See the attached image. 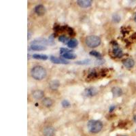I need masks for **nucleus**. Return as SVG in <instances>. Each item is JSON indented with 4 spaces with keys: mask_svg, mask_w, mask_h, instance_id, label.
<instances>
[{
    "mask_svg": "<svg viewBox=\"0 0 136 136\" xmlns=\"http://www.w3.org/2000/svg\"><path fill=\"white\" fill-rule=\"evenodd\" d=\"M59 41L62 43H65L67 41H68V37H66L65 35H61L59 37Z\"/></svg>",
    "mask_w": 136,
    "mask_h": 136,
    "instance_id": "obj_20",
    "label": "nucleus"
},
{
    "mask_svg": "<svg viewBox=\"0 0 136 136\" xmlns=\"http://www.w3.org/2000/svg\"><path fill=\"white\" fill-rule=\"evenodd\" d=\"M59 82L56 81V80L51 82V84H50V86H51V88L53 90L56 89L59 87Z\"/></svg>",
    "mask_w": 136,
    "mask_h": 136,
    "instance_id": "obj_17",
    "label": "nucleus"
},
{
    "mask_svg": "<svg viewBox=\"0 0 136 136\" xmlns=\"http://www.w3.org/2000/svg\"><path fill=\"white\" fill-rule=\"evenodd\" d=\"M86 93L90 96H93V95H95V94L97 93V91H95L94 88H90V89H86Z\"/></svg>",
    "mask_w": 136,
    "mask_h": 136,
    "instance_id": "obj_19",
    "label": "nucleus"
},
{
    "mask_svg": "<svg viewBox=\"0 0 136 136\" xmlns=\"http://www.w3.org/2000/svg\"><path fill=\"white\" fill-rule=\"evenodd\" d=\"M101 38L97 35H89L86 37L85 43L89 48H96L101 44Z\"/></svg>",
    "mask_w": 136,
    "mask_h": 136,
    "instance_id": "obj_3",
    "label": "nucleus"
},
{
    "mask_svg": "<svg viewBox=\"0 0 136 136\" xmlns=\"http://www.w3.org/2000/svg\"><path fill=\"white\" fill-rule=\"evenodd\" d=\"M35 12L38 16H43L46 14V10L44 6H43L42 4H39L35 7Z\"/></svg>",
    "mask_w": 136,
    "mask_h": 136,
    "instance_id": "obj_7",
    "label": "nucleus"
},
{
    "mask_svg": "<svg viewBox=\"0 0 136 136\" xmlns=\"http://www.w3.org/2000/svg\"><path fill=\"white\" fill-rule=\"evenodd\" d=\"M70 52H72V51H70V50H69V49L65 48H61L60 49V54H61V55H63V54H66V53H70Z\"/></svg>",
    "mask_w": 136,
    "mask_h": 136,
    "instance_id": "obj_21",
    "label": "nucleus"
},
{
    "mask_svg": "<svg viewBox=\"0 0 136 136\" xmlns=\"http://www.w3.org/2000/svg\"><path fill=\"white\" fill-rule=\"evenodd\" d=\"M78 44V42L76 39H71L68 41L67 46L70 48H76Z\"/></svg>",
    "mask_w": 136,
    "mask_h": 136,
    "instance_id": "obj_14",
    "label": "nucleus"
},
{
    "mask_svg": "<svg viewBox=\"0 0 136 136\" xmlns=\"http://www.w3.org/2000/svg\"><path fill=\"white\" fill-rule=\"evenodd\" d=\"M53 100L49 97H46L42 100V104L46 108L51 107V105H53Z\"/></svg>",
    "mask_w": 136,
    "mask_h": 136,
    "instance_id": "obj_13",
    "label": "nucleus"
},
{
    "mask_svg": "<svg viewBox=\"0 0 136 136\" xmlns=\"http://www.w3.org/2000/svg\"><path fill=\"white\" fill-rule=\"evenodd\" d=\"M61 105H62V106L63 108H68L70 105V103L69 102L68 100H65H65H63V101H62Z\"/></svg>",
    "mask_w": 136,
    "mask_h": 136,
    "instance_id": "obj_22",
    "label": "nucleus"
},
{
    "mask_svg": "<svg viewBox=\"0 0 136 136\" xmlns=\"http://www.w3.org/2000/svg\"><path fill=\"white\" fill-rule=\"evenodd\" d=\"M31 50L36 51H45L46 50V47L43 46V45H37V44H31L30 46Z\"/></svg>",
    "mask_w": 136,
    "mask_h": 136,
    "instance_id": "obj_12",
    "label": "nucleus"
},
{
    "mask_svg": "<svg viewBox=\"0 0 136 136\" xmlns=\"http://www.w3.org/2000/svg\"><path fill=\"white\" fill-rule=\"evenodd\" d=\"M50 60L52 63H55V64H68L69 62L67 61L66 60H65L62 58H58L56 56H51L50 57Z\"/></svg>",
    "mask_w": 136,
    "mask_h": 136,
    "instance_id": "obj_6",
    "label": "nucleus"
},
{
    "mask_svg": "<svg viewBox=\"0 0 136 136\" xmlns=\"http://www.w3.org/2000/svg\"><path fill=\"white\" fill-rule=\"evenodd\" d=\"M32 57L35 59H40V60H47L48 56L46 54H34L32 55Z\"/></svg>",
    "mask_w": 136,
    "mask_h": 136,
    "instance_id": "obj_15",
    "label": "nucleus"
},
{
    "mask_svg": "<svg viewBox=\"0 0 136 136\" xmlns=\"http://www.w3.org/2000/svg\"><path fill=\"white\" fill-rule=\"evenodd\" d=\"M122 64L126 68L131 69L134 67L135 61L132 59H126L125 60L122 61Z\"/></svg>",
    "mask_w": 136,
    "mask_h": 136,
    "instance_id": "obj_8",
    "label": "nucleus"
},
{
    "mask_svg": "<svg viewBox=\"0 0 136 136\" xmlns=\"http://www.w3.org/2000/svg\"><path fill=\"white\" fill-rule=\"evenodd\" d=\"M89 62H91V61H90L89 59H88V60L83 61H77V62H76V64H78V65H80V64H89V63H90Z\"/></svg>",
    "mask_w": 136,
    "mask_h": 136,
    "instance_id": "obj_23",
    "label": "nucleus"
},
{
    "mask_svg": "<svg viewBox=\"0 0 136 136\" xmlns=\"http://www.w3.org/2000/svg\"><path fill=\"white\" fill-rule=\"evenodd\" d=\"M77 4L81 8H87L92 6L93 1H91V0H78Z\"/></svg>",
    "mask_w": 136,
    "mask_h": 136,
    "instance_id": "obj_5",
    "label": "nucleus"
},
{
    "mask_svg": "<svg viewBox=\"0 0 136 136\" xmlns=\"http://www.w3.org/2000/svg\"><path fill=\"white\" fill-rule=\"evenodd\" d=\"M43 135L44 136H54L55 129L53 127H46L43 129Z\"/></svg>",
    "mask_w": 136,
    "mask_h": 136,
    "instance_id": "obj_4",
    "label": "nucleus"
},
{
    "mask_svg": "<svg viewBox=\"0 0 136 136\" xmlns=\"http://www.w3.org/2000/svg\"><path fill=\"white\" fill-rule=\"evenodd\" d=\"M89 54L91 55V56H95V57H96V58H99V59L101 58V53H99V52H97V51H91V52L89 53Z\"/></svg>",
    "mask_w": 136,
    "mask_h": 136,
    "instance_id": "obj_18",
    "label": "nucleus"
},
{
    "mask_svg": "<svg viewBox=\"0 0 136 136\" xmlns=\"http://www.w3.org/2000/svg\"><path fill=\"white\" fill-rule=\"evenodd\" d=\"M31 75L32 78H34L36 80H43L46 78L47 75L46 70L44 67L40 65H36L33 67L31 70Z\"/></svg>",
    "mask_w": 136,
    "mask_h": 136,
    "instance_id": "obj_1",
    "label": "nucleus"
},
{
    "mask_svg": "<svg viewBox=\"0 0 136 136\" xmlns=\"http://www.w3.org/2000/svg\"><path fill=\"white\" fill-rule=\"evenodd\" d=\"M113 54L117 58H121L123 55L122 49L121 48H119L118 46H114L113 47Z\"/></svg>",
    "mask_w": 136,
    "mask_h": 136,
    "instance_id": "obj_10",
    "label": "nucleus"
},
{
    "mask_svg": "<svg viewBox=\"0 0 136 136\" xmlns=\"http://www.w3.org/2000/svg\"><path fill=\"white\" fill-rule=\"evenodd\" d=\"M87 127L91 133H98L103 129V123L97 120H91L88 122Z\"/></svg>",
    "mask_w": 136,
    "mask_h": 136,
    "instance_id": "obj_2",
    "label": "nucleus"
},
{
    "mask_svg": "<svg viewBox=\"0 0 136 136\" xmlns=\"http://www.w3.org/2000/svg\"><path fill=\"white\" fill-rule=\"evenodd\" d=\"M44 95V93L41 90H35L32 93V97L36 100H39L43 98Z\"/></svg>",
    "mask_w": 136,
    "mask_h": 136,
    "instance_id": "obj_9",
    "label": "nucleus"
},
{
    "mask_svg": "<svg viewBox=\"0 0 136 136\" xmlns=\"http://www.w3.org/2000/svg\"><path fill=\"white\" fill-rule=\"evenodd\" d=\"M135 131H136V129H135Z\"/></svg>",
    "mask_w": 136,
    "mask_h": 136,
    "instance_id": "obj_28",
    "label": "nucleus"
},
{
    "mask_svg": "<svg viewBox=\"0 0 136 136\" xmlns=\"http://www.w3.org/2000/svg\"><path fill=\"white\" fill-rule=\"evenodd\" d=\"M123 136H126V135H123Z\"/></svg>",
    "mask_w": 136,
    "mask_h": 136,
    "instance_id": "obj_27",
    "label": "nucleus"
},
{
    "mask_svg": "<svg viewBox=\"0 0 136 136\" xmlns=\"http://www.w3.org/2000/svg\"><path fill=\"white\" fill-rule=\"evenodd\" d=\"M61 56L64 59H76V54L72 53H66V54H63Z\"/></svg>",
    "mask_w": 136,
    "mask_h": 136,
    "instance_id": "obj_16",
    "label": "nucleus"
},
{
    "mask_svg": "<svg viewBox=\"0 0 136 136\" xmlns=\"http://www.w3.org/2000/svg\"><path fill=\"white\" fill-rule=\"evenodd\" d=\"M113 19H114V21L119 22L121 21V17H120L118 14H115V15L113 16Z\"/></svg>",
    "mask_w": 136,
    "mask_h": 136,
    "instance_id": "obj_24",
    "label": "nucleus"
},
{
    "mask_svg": "<svg viewBox=\"0 0 136 136\" xmlns=\"http://www.w3.org/2000/svg\"><path fill=\"white\" fill-rule=\"evenodd\" d=\"M115 108H116V105H111L110 108H109V112H112L114 110Z\"/></svg>",
    "mask_w": 136,
    "mask_h": 136,
    "instance_id": "obj_25",
    "label": "nucleus"
},
{
    "mask_svg": "<svg viewBox=\"0 0 136 136\" xmlns=\"http://www.w3.org/2000/svg\"><path fill=\"white\" fill-rule=\"evenodd\" d=\"M112 93L114 97H120L122 94V91L121 88L118 87V86H115L113 87L112 89Z\"/></svg>",
    "mask_w": 136,
    "mask_h": 136,
    "instance_id": "obj_11",
    "label": "nucleus"
},
{
    "mask_svg": "<svg viewBox=\"0 0 136 136\" xmlns=\"http://www.w3.org/2000/svg\"><path fill=\"white\" fill-rule=\"evenodd\" d=\"M134 20H135V23H136V13H135V16H134Z\"/></svg>",
    "mask_w": 136,
    "mask_h": 136,
    "instance_id": "obj_26",
    "label": "nucleus"
}]
</instances>
